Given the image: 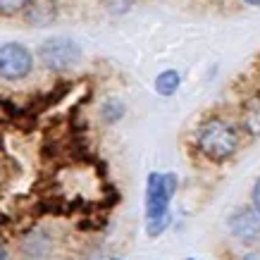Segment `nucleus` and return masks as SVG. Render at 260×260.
Here are the masks:
<instances>
[{
  "instance_id": "nucleus-13",
  "label": "nucleus",
  "mask_w": 260,
  "mask_h": 260,
  "mask_svg": "<svg viewBox=\"0 0 260 260\" xmlns=\"http://www.w3.org/2000/svg\"><path fill=\"white\" fill-rule=\"evenodd\" d=\"M0 260H8V251H5V246H0Z\"/></svg>"
},
{
  "instance_id": "nucleus-12",
  "label": "nucleus",
  "mask_w": 260,
  "mask_h": 260,
  "mask_svg": "<svg viewBox=\"0 0 260 260\" xmlns=\"http://www.w3.org/2000/svg\"><path fill=\"white\" fill-rule=\"evenodd\" d=\"M241 260H260V253H246Z\"/></svg>"
},
{
  "instance_id": "nucleus-9",
  "label": "nucleus",
  "mask_w": 260,
  "mask_h": 260,
  "mask_svg": "<svg viewBox=\"0 0 260 260\" xmlns=\"http://www.w3.org/2000/svg\"><path fill=\"white\" fill-rule=\"evenodd\" d=\"M101 112H103V117H105V122H117L122 115H124V105L117 101V98H110V101H105L103 103V108H101Z\"/></svg>"
},
{
  "instance_id": "nucleus-14",
  "label": "nucleus",
  "mask_w": 260,
  "mask_h": 260,
  "mask_svg": "<svg viewBox=\"0 0 260 260\" xmlns=\"http://www.w3.org/2000/svg\"><path fill=\"white\" fill-rule=\"evenodd\" d=\"M246 5H260V0H244Z\"/></svg>"
},
{
  "instance_id": "nucleus-8",
  "label": "nucleus",
  "mask_w": 260,
  "mask_h": 260,
  "mask_svg": "<svg viewBox=\"0 0 260 260\" xmlns=\"http://www.w3.org/2000/svg\"><path fill=\"white\" fill-rule=\"evenodd\" d=\"M181 84V77L177 74L174 70H167L162 74H158V79H155V91L162 95H172Z\"/></svg>"
},
{
  "instance_id": "nucleus-15",
  "label": "nucleus",
  "mask_w": 260,
  "mask_h": 260,
  "mask_svg": "<svg viewBox=\"0 0 260 260\" xmlns=\"http://www.w3.org/2000/svg\"><path fill=\"white\" fill-rule=\"evenodd\" d=\"M186 260H193V258H186Z\"/></svg>"
},
{
  "instance_id": "nucleus-11",
  "label": "nucleus",
  "mask_w": 260,
  "mask_h": 260,
  "mask_svg": "<svg viewBox=\"0 0 260 260\" xmlns=\"http://www.w3.org/2000/svg\"><path fill=\"white\" fill-rule=\"evenodd\" d=\"M253 205H255V210L260 213V177L255 181V186H253Z\"/></svg>"
},
{
  "instance_id": "nucleus-6",
  "label": "nucleus",
  "mask_w": 260,
  "mask_h": 260,
  "mask_svg": "<svg viewBox=\"0 0 260 260\" xmlns=\"http://www.w3.org/2000/svg\"><path fill=\"white\" fill-rule=\"evenodd\" d=\"M24 15L31 24H46L55 17V5L53 0H31L29 8L24 10Z\"/></svg>"
},
{
  "instance_id": "nucleus-4",
  "label": "nucleus",
  "mask_w": 260,
  "mask_h": 260,
  "mask_svg": "<svg viewBox=\"0 0 260 260\" xmlns=\"http://www.w3.org/2000/svg\"><path fill=\"white\" fill-rule=\"evenodd\" d=\"M34 67V57L19 43H5L0 46V77L5 79H24Z\"/></svg>"
},
{
  "instance_id": "nucleus-10",
  "label": "nucleus",
  "mask_w": 260,
  "mask_h": 260,
  "mask_svg": "<svg viewBox=\"0 0 260 260\" xmlns=\"http://www.w3.org/2000/svg\"><path fill=\"white\" fill-rule=\"evenodd\" d=\"M31 0H0V15H17L29 8Z\"/></svg>"
},
{
  "instance_id": "nucleus-5",
  "label": "nucleus",
  "mask_w": 260,
  "mask_h": 260,
  "mask_svg": "<svg viewBox=\"0 0 260 260\" xmlns=\"http://www.w3.org/2000/svg\"><path fill=\"white\" fill-rule=\"evenodd\" d=\"M232 237L244 241V244H255L260 241V213L255 208H239L232 213L227 222Z\"/></svg>"
},
{
  "instance_id": "nucleus-1",
  "label": "nucleus",
  "mask_w": 260,
  "mask_h": 260,
  "mask_svg": "<svg viewBox=\"0 0 260 260\" xmlns=\"http://www.w3.org/2000/svg\"><path fill=\"white\" fill-rule=\"evenodd\" d=\"M179 186L177 174H158L153 172L148 177L146 186V215H148V234L158 237L170 224V201L172 193Z\"/></svg>"
},
{
  "instance_id": "nucleus-7",
  "label": "nucleus",
  "mask_w": 260,
  "mask_h": 260,
  "mask_svg": "<svg viewBox=\"0 0 260 260\" xmlns=\"http://www.w3.org/2000/svg\"><path fill=\"white\" fill-rule=\"evenodd\" d=\"M241 122H244L246 134L253 136V139H258L260 136V98H251V101H246Z\"/></svg>"
},
{
  "instance_id": "nucleus-3",
  "label": "nucleus",
  "mask_w": 260,
  "mask_h": 260,
  "mask_svg": "<svg viewBox=\"0 0 260 260\" xmlns=\"http://www.w3.org/2000/svg\"><path fill=\"white\" fill-rule=\"evenodd\" d=\"M39 55L43 60L48 70H70L79 62L81 57V48L74 43L72 39H48L43 46L39 48Z\"/></svg>"
},
{
  "instance_id": "nucleus-2",
  "label": "nucleus",
  "mask_w": 260,
  "mask_h": 260,
  "mask_svg": "<svg viewBox=\"0 0 260 260\" xmlns=\"http://www.w3.org/2000/svg\"><path fill=\"white\" fill-rule=\"evenodd\" d=\"M196 146L205 158L227 160L239 150V129L227 119H205L196 132Z\"/></svg>"
}]
</instances>
